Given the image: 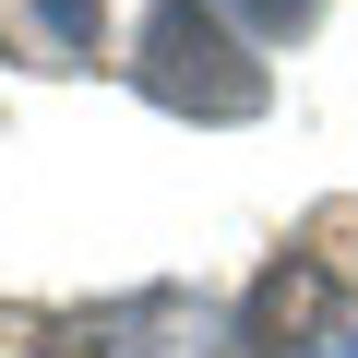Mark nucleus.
I'll use <instances>...</instances> for the list:
<instances>
[{
  "label": "nucleus",
  "mask_w": 358,
  "mask_h": 358,
  "mask_svg": "<svg viewBox=\"0 0 358 358\" xmlns=\"http://www.w3.org/2000/svg\"><path fill=\"white\" fill-rule=\"evenodd\" d=\"M131 72H143V96L179 108V120H263V60L227 36L215 0H155Z\"/></svg>",
  "instance_id": "obj_1"
},
{
  "label": "nucleus",
  "mask_w": 358,
  "mask_h": 358,
  "mask_svg": "<svg viewBox=\"0 0 358 358\" xmlns=\"http://www.w3.org/2000/svg\"><path fill=\"white\" fill-rule=\"evenodd\" d=\"M322 322H334V275H322V263H275V275L239 299V346H263V358H275V346H310Z\"/></svg>",
  "instance_id": "obj_2"
},
{
  "label": "nucleus",
  "mask_w": 358,
  "mask_h": 358,
  "mask_svg": "<svg viewBox=\"0 0 358 358\" xmlns=\"http://www.w3.org/2000/svg\"><path fill=\"white\" fill-rule=\"evenodd\" d=\"M96 24H108V0H36V36H48V48H72V60L96 48Z\"/></svg>",
  "instance_id": "obj_3"
},
{
  "label": "nucleus",
  "mask_w": 358,
  "mask_h": 358,
  "mask_svg": "<svg viewBox=\"0 0 358 358\" xmlns=\"http://www.w3.org/2000/svg\"><path fill=\"white\" fill-rule=\"evenodd\" d=\"M215 13H239L251 36H310V24H322V0H215Z\"/></svg>",
  "instance_id": "obj_4"
}]
</instances>
